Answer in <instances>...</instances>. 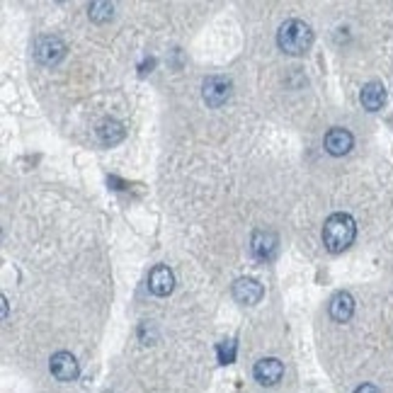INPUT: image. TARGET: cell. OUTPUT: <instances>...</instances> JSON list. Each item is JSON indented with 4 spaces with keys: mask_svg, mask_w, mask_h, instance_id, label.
<instances>
[{
    "mask_svg": "<svg viewBox=\"0 0 393 393\" xmlns=\"http://www.w3.org/2000/svg\"><path fill=\"white\" fill-rule=\"evenodd\" d=\"M49 369L52 374L59 379V381H73L81 374V367H78V359L73 357L71 352H56L49 362Z\"/></svg>",
    "mask_w": 393,
    "mask_h": 393,
    "instance_id": "ba28073f",
    "label": "cell"
},
{
    "mask_svg": "<svg viewBox=\"0 0 393 393\" xmlns=\"http://www.w3.org/2000/svg\"><path fill=\"white\" fill-rule=\"evenodd\" d=\"M352 146H354V138H352V134H350L348 129L335 127V129H330V131L326 134V151L330 156L350 153V151H352Z\"/></svg>",
    "mask_w": 393,
    "mask_h": 393,
    "instance_id": "9c48e42d",
    "label": "cell"
},
{
    "mask_svg": "<svg viewBox=\"0 0 393 393\" xmlns=\"http://www.w3.org/2000/svg\"><path fill=\"white\" fill-rule=\"evenodd\" d=\"M0 304H3V318H8V299L3 297L0 299Z\"/></svg>",
    "mask_w": 393,
    "mask_h": 393,
    "instance_id": "e0dca14e",
    "label": "cell"
},
{
    "mask_svg": "<svg viewBox=\"0 0 393 393\" xmlns=\"http://www.w3.org/2000/svg\"><path fill=\"white\" fill-rule=\"evenodd\" d=\"M354 393H379V388L372 386V383H362V386H359Z\"/></svg>",
    "mask_w": 393,
    "mask_h": 393,
    "instance_id": "2e32d148",
    "label": "cell"
},
{
    "mask_svg": "<svg viewBox=\"0 0 393 393\" xmlns=\"http://www.w3.org/2000/svg\"><path fill=\"white\" fill-rule=\"evenodd\" d=\"M359 100H362L364 109H369V112H379V109L386 105V87H383L379 81L367 83V85L362 87V95H359Z\"/></svg>",
    "mask_w": 393,
    "mask_h": 393,
    "instance_id": "8fae6325",
    "label": "cell"
},
{
    "mask_svg": "<svg viewBox=\"0 0 393 393\" xmlns=\"http://www.w3.org/2000/svg\"><path fill=\"white\" fill-rule=\"evenodd\" d=\"M112 10H114L112 3H92V6L87 8L92 22H107L109 17H112Z\"/></svg>",
    "mask_w": 393,
    "mask_h": 393,
    "instance_id": "5bb4252c",
    "label": "cell"
},
{
    "mask_svg": "<svg viewBox=\"0 0 393 393\" xmlns=\"http://www.w3.org/2000/svg\"><path fill=\"white\" fill-rule=\"evenodd\" d=\"M231 90H233V85H231L229 78L209 76L202 85V97H204V103L209 107H221L231 100Z\"/></svg>",
    "mask_w": 393,
    "mask_h": 393,
    "instance_id": "3957f363",
    "label": "cell"
},
{
    "mask_svg": "<svg viewBox=\"0 0 393 393\" xmlns=\"http://www.w3.org/2000/svg\"><path fill=\"white\" fill-rule=\"evenodd\" d=\"M149 289H151V294H156V297H168L170 291L175 289V277H173V272H170V267L158 265L151 270Z\"/></svg>",
    "mask_w": 393,
    "mask_h": 393,
    "instance_id": "30bf717a",
    "label": "cell"
},
{
    "mask_svg": "<svg viewBox=\"0 0 393 393\" xmlns=\"http://www.w3.org/2000/svg\"><path fill=\"white\" fill-rule=\"evenodd\" d=\"M97 136H100V141H103L105 146H117V143H122L124 136H127V129H124L117 119H105V122L97 127Z\"/></svg>",
    "mask_w": 393,
    "mask_h": 393,
    "instance_id": "4fadbf2b",
    "label": "cell"
},
{
    "mask_svg": "<svg viewBox=\"0 0 393 393\" xmlns=\"http://www.w3.org/2000/svg\"><path fill=\"white\" fill-rule=\"evenodd\" d=\"M251 248H253V255L257 260H272L277 255V248H279V238H277L272 231H255L251 238Z\"/></svg>",
    "mask_w": 393,
    "mask_h": 393,
    "instance_id": "52a82bcc",
    "label": "cell"
},
{
    "mask_svg": "<svg viewBox=\"0 0 393 393\" xmlns=\"http://www.w3.org/2000/svg\"><path fill=\"white\" fill-rule=\"evenodd\" d=\"M262 297H265V289L253 277H240V279L233 282V299L243 306H255Z\"/></svg>",
    "mask_w": 393,
    "mask_h": 393,
    "instance_id": "5b68a950",
    "label": "cell"
},
{
    "mask_svg": "<svg viewBox=\"0 0 393 393\" xmlns=\"http://www.w3.org/2000/svg\"><path fill=\"white\" fill-rule=\"evenodd\" d=\"M253 374H255V381L260 386H277L282 381V376H284V364L277 357H265L255 364Z\"/></svg>",
    "mask_w": 393,
    "mask_h": 393,
    "instance_id": "8992f818",
    "label": "cell"
},
{
    "mask_svg": "<svg viewBox=\"0 0 393 393\" xmlns=\"http://www.w3.org/2000/svg\"><path fill=\"white\" fill-rule=\"evenodd\" d=\"M357 235V224L350 214H332L323 226V245L330 253L348 251Z\"/></svg>",
    "mask_w": 393,
    "mask_h": 393,
    "instance_id": "6da1fadb",
    "label": "cell"
},
{
    "mask_svg": "<svg viewBox=\"0 0 393 393\" xmlns=\"http://www.w3.org/2000/svg\"><path fill=\"white\" fill-rule=\"evenodd\" d=\"M354 313V299L348 291H337L330 299V318L337 323H348Z\"/></svg>",
    "mask_w": 393,
    "mask_h": 393,
    "instance_id": "7c38bea8",
    "label": "cell"
},
{
    "mask_svg": "<svg viewBox=\"0 0 393 393\" xmlns=\"http://www.w3.org/2000/svg\"><path fill=\"white\" fill-rule=\"evenodd\" d=\"M233 357H235V342L233 340L221 342V345H219V359H221V364H231V362H233Z\"/></svg>",
    "mask_w": 393,
    "mask_h": 393,
    "instance_id": "9a60e30c",
    "label": "cell"
},
{
    "mask_svg": "<svg viewBox=\"0 0 393 393\" xmlns=\"http://www.w3.org/2000/svg\"><path fill=\"white\" fill-rule=\"evenodd\" d=\"M313 44V30L304 20H286L277 32V46L284 54L301 56L311 49Z\"/></svg>",
    "mask_w": 393,
    "mask_h": 393,
    "instance_id": "7a4b0ae2",
    "label": "cell"
},
{
    "mask_svg": "<svg viewBox=\"0 0 393 393\" xmlns=\"http://www.w3.org/2000/svg\"><path fill=\"white\" fill-rule=\"evenodd\" d=\"M34 56L44 66H56L66 56V44L59 36H39L34 44Z\"/></svg>",
    "mask_w": 393,
    "mask_h": 393,
    "instance_id": "277c9868",
    "label": "cell"
}]
</instances>
